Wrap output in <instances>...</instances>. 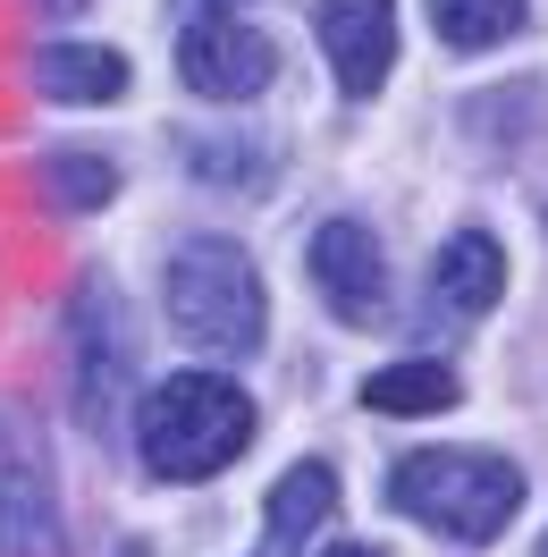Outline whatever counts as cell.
Wrapping results in <instances>:
<instances>
[{"label": "cell", "mask_w": 548, "mask_h": 557, "mask_svg": "<svg viewBox=\"0 0 548 557\" xmlns=\"http://www.w3.org/2000/svg\"><path fill=\"white\" fill-rule=\"evenodd\" d=\"M253 440V397L237 381H211V372H177L144 397L136 448L161 482H211L220 465H237Z\"/></svg>", "instance_id": "obj_1"}, {"label": "cell", "mask_w": 548, "mask_h": 557, "mask_svg": "<svg viewBox=\"0 0 548 557\" xmlns=\"http://www.w3.org/2000/svg\"><path fill=\"white\" fill-rule=\"evenodd\" d=\"M388 507L413 523H431L447 541H498L523 507V473L507 456H473V448H422L388 473Z\"/></svg>", "instance_id": "obj_2"}, {"label": "cell", "mask_w": 548, "mask_h": 557, "mask_svg": "<svg viewBox=\"0 0 548 557\" xmlns=\"http://www.w3.org/2000/svg\"><path fill=\"white\" fill-rule=\"evenodd\" d=\"M170 321L195 338V347L228 355V363H245V355H262V330H271V296H262V271L245 262V245L228 237H195L177 245L170 262Z\"/></svg>", "instance_id": "obj_3"}, {"label": "cell", "mask_w": 548, "mask_h": 557, "mask_svg": "<svg viewBox=\"0 0 548 557\" xmlns=\"http://www.w3.org/2000/svg\"><path fill=\"white\" fill-rule=\"evenodd\" d=\"M127 381H136V330H127L110 287H85L68 305V397H76V414L94 431H110Z\"/></svg>", "instance_id": "obj_4"}, {"label": "cell", "mask_w": 548, "mask_h": 557, "mask_svg": "<svg viewBox=\"0 0 548 557\" xmlns=\"http://www.w3.org/2000/svg\"><path fill=\"white\" fill-rule=\"evenodd\" d=\"M60 498H51V465L42 440L17 406H0V557H60Z\"/></svg>", "instance_id": "obj_5"}, {"label": "cell", "mask_w": 548, "mask_h": 557, "mask_svg": "<svg viewBox=\"0 0 548 557\" xmlns=\"http://www.w3.org/2000/svg\"><path fill=\"white\" fill-rule=\"evenodd\" d=\"M177 76H186L203 102H253V94L278 76V42L262 35V26L228 17V9H211V17H186V35H177Z\"/></svg>", "instance_id": "obj_6"}, {"label": "cell", "mask_w": 548, "mask_h": 557, "mask_svg": "<svg viewBox=\"0 0 548 557\" xmlns=\"http://www.w3.org/2000/svg\"><path fill=\"white\" fill-rule=\"evenodd\" d=\"M312 287H321V305L354 330H372L388 313V262H379V237L363 220H321L312 228Z\"/></svg>", "instance_id": "obj_7"}, {"label": "cell", "mask_w": 548, "mask_h": 557, "mask_svg": "<svg viewBox=\"0 0 548 557\" xmlns=\"http://www.w3.org/2000/svg\"><path fill=\"white\" fill-rule=\"evenodd\" d=\"M312 26H321V51H329L338 94L363 102V94L388 85V60H397V0H321Z\"/></svg>", "instance_id": "obj_8"}, {"label": "cell", "mask_w": 548, "mask_h": 557, "mask_svg": "<svg viewBox=\"0 0 548 557\" xmlns=\"http://www.w3.org/2000/svg\"><path fill=\"white\" fill-rule=\"evenodd\" d=\"M498 287H507V253H498V237H481V228L447 237V253H439V305H447V313H464V321L489 313Z\"/></svg>", "instance_id": "obj_9"}, {"label": "cell", "mask_w": 548, "mask_h": 557, "mask_svg": "<svg viewBox=\"0 0 548 557\" xmlns=\"http://www.w3.org/2000/svg\"><path fill=\"white\" fill-rule=\"evenodd\" d=\"M35 76H42L51 102H119L127 94V60L102 51V42H51Z\"/></svg>", "instance_id": "obj_10"}, {"label": "cell", "mask_w": 548, "mask_h": 557, "mask_svg": "<svg viewBox=\"0 0 548 557\" xmlns=\"http://www.w3.org/2000/svg\"><path fill=\"white\" fill-rule=\"evenodd\" d=\"M329 516H338V473L329 465H287L278 490H271V549H296Z\"/></svg>", "instance_id": "obj_11"}, {"label": "cell", "mask_w": 548, "mask_h": 557, "mask_svg": "<svg viewBox=\"0 0 548 557\" xmlns=\"http://www.w3.org/2000/svg\"><path fill=\"white\" fill-rule=\"evenodd\" d=\"M532 0H431V26L447 51H498L507 35H523Z\"/></svg>", "instance_id": "obj_12"}, {"label": "cell", "mask_w": 548, "mask_h": 557, "mask_svg": "<svg viewBox=\"0 0 548 557\" xmlns=\"http://www.w3.org/2000/svg\"><path fill=\"white\" fill-rule=\"evenodd\" d=\"M363 406L372 414H439V406H456V372L447 363H388L363 381Z\"/></svg>", "instance_id": "obj_13"}, {"label": "cell", "mask_w": 548, "mask_h": 557, "mask_svg": "<svg viewBox=\"0 0 548 557\" xmlns=\"http://www.w3.org/2000/svg\"><path fill=\"white\" fill-rule=\"evenodd\" d=\"M42 195L60 211H102L110 195H119V170L94 161V152H51V161H42Z\"/></svg>", "instance_id": "obj_14"}, {"label": "cell", "mask_w": 548, "mask_h": 557, "mask_svg": "<svg viewBox=\"0 0 548 557\" xmlns=\"http://www.w3.org/2000/svg\"><path fill=\"white\" fill-rule=\"evenodd\" d=\"M186 17H211V9H237V0H177Z\"/></svg>", "instance_id": "obj_15"}, {"label": "cell", "mask_w": 548, "mask_h": 557, "mask_svg": "<svg viewBox=\"0 0 548 557\" xmlns=\"http://www.w3.org/2000/svg\"><path fill=\"white\" fill-rule=\"evenodd\" d=\"M329 557H372V549H329Z\"/></svg>", "instance_id": "obj_16"}, {"label": "cell", "mask_w": 548, "mask_h": 557, "mask_svg": "<svg viewBox=\"0 0 548 557\" xmlns=\"http://www.w3.org/2000/svg\"><path fill=\"white\" fill-rule=\"evenodd\" d=\"M540 557H548V541H540Z\"/></svg>", "instance_id": "obj_17"}]
</instances>
